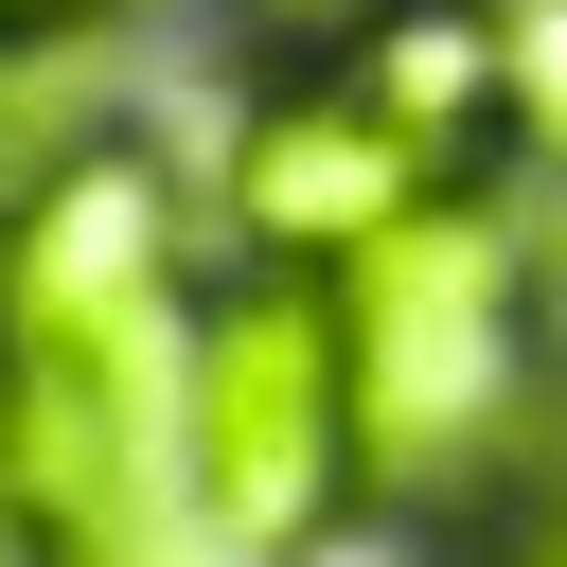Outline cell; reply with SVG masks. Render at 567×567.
<instances>
[{"label": "cell", "mask_w": 567, "mask_h": 567, "mask_svg": "<svg viewBox=\"0 0 567 567\" xmlns=\"http://www.w3.org/2000/svg\"><path fill=\"white\" fill-rule=\"evenodd\" d=\"M337 337H354L372 514L443 549V532L514 478V443H532V408H549V372H567V266H549L532 177H461V195H425L390 248H354V266H337Z\"/></svg>", "instance_id": "6da1fadb"}, {"label": "cell", "mask_w": 567, "mask_h": 567, "mask_svg": "<svg viewBox=\"0 0 567 567\" xmlns=\"http://www.w3.org/2000/svg\"><path fill=\"white\" fill-rule=\"evenodd\" d=\"M177 532L213 567H319L372 514V425H354V337L337 284L301 266H213L195 354H177Z\"/></svg>", "instance_id": "7a4b0ae2"}, {"label": "cell", "mask_w": 567, "mask_h": 567, "mask_svg": "<svg viewBox=\"0 0 567 567\" xmlns=\"http://www.w3.org/2000/svg\"><path fill=\"white\" fill-rule=\"evenodd\" d=\"M478 159L354 53V35H301V53H248V89H230V124H213V248L230 266H301V284H337L354 248H390L425 195H461Z\"/></svg>", "instance_id": "3957f363"}, {"label": "cell", "mask_w": 567, "mask_h": 567, "mask_svg": "<svg viewBox=\"0 0 567 567\" xmlns=\"http://www.w3.org/2000/svg\"><path fill=\"white\" fill-rule=\"evenodd\" d=\"M461 567H567V372H549V408H532V443H514V478L443 532Z\"/></svg>", "instance_id": "277c9868"}, {"label": "cell", "mask_w": 567, "mask_h": 567, "mask_svg": "<svg viewBox=\"0 0 567 567\" xmlns=\"http://www.w3.org/2000/svg\"><path fill=\"white\" fill-rule=\"evenodd\" d=\"M514 18V177H567V0H496Z\"/></svg>", "instance_id": "5b68a950"}, {"label": "cell", "mask_w": 567, "mask_h": 567, "mask_svg": "<svg viewBox=\"0 0 567 567\" xmlns=\"http://www.w3.org/2000/svg\"><path fill=\"white\" fill-rule=\"evenodd\" d=\"M124 0H0V53H106Z\"/></svg>", "instance_id": "8992f818"}, {"label": "cell", "mask_w": 567, "mask_h": 567, "mask_svg": "<svg viewBox=\"0 0 567 567\" xmlns=\"http://www.w3.org/2000/svg\"><path fill=\"white\" fill-rule=\"evenodd\" d=\"M0 567H89V549H71V532H53L35 496H0Z\"/></svg>", "instance_id": "52a82bcc"}, {"label": "cell", "mask_w": 567, "mask_h": 567, "mask_svg": "<svg viewBox=\"0 0 567 567\" xmlns=\"http://www.w3.org/2000/svg\"><path fill=\"white\" fill-rule=\"evenodd\" d=\"M425 567H461V549H425Z\"/></svg>", "instance_id": "ba28073f"}]
</instances>
